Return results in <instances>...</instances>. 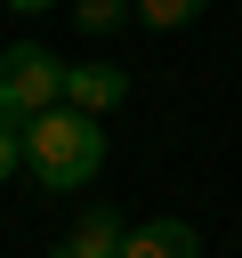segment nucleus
Here are the masks:
<instances>
[{
  "label": "nucleus",
  "mask_w": 242,
  "mask_h": 258,
  "mask_svg": "<svg viewBox=\"0 0 242 258\" xmlns=\"http://www.w3.org/2000/svg\"><path fill=\"white\" fill-rule=\"evenodd\" d=\"M121 258H202V234L186 218H137L121 234Z\"/></svg>",
  "instance_id": "nucleus-5"
},
{
  "label": "nucleus",
  "mask_w": 242,
  "mask_h": 258,
  "mask_svg": "<svg viewBox=\"0 0 242 258\" xmlns=\"http://www.w3.org/2000/svg\"><path fill=\"white\" fill-rule=\"evenodd\" d=\"M121 234H129V218H121L113 202H81L73 234H65L48 258H121Z\"/></svg>",
  "instance_id": "nucleus-3"
},
{
  "label": "nucleus",
  "mask_w": 242,
  "mask_h": 258,
  "mask_svg": "<svg viewBox=\"0 0 242 258\" xmlns=\"http://www.w3.org/2000/svg\"><path fill=\"white\" fill-rule=\"evenodd\" d=\"M0 8H8V16H48L56 0H0Z\"/></svg>",
  "instance_id": "nucleus-9"
},
{
  "label": "nucleus",
  "mask_w": 242,
  "mask_h": 258,
  "mask_svg": "<svg viewBox=\"0 0 242 258\" xmlns=\"http://www.w3.org/2000/svg\"><path fill=\"white\" fill-rule=\"evenodd\" d=\"M24 169V129H0V185Z\"/></svg>",
  "instance_id": "nucleus-8"
},
{
  "label": "nucleus",
  "mask_w": 242,
  "mask_h": 258,
  "mask_svg": "<svg viewBox=\"0 0 242 258\" xmlns=\"http://www.w3.org/2000/svg\"><path fill=\"white\" fill-rule=\"evenodd\" d=\"M202 8H210V0H129V16H137L145 32H186Z\"/></svg>",
  "instance_id": "nucleus-6"
},
{
  "label": "nucleus",
  "mask_w": 242,
  "mask_h": 258,
  "mask_svg": "<svg viewBox=\"0 0 242 258\" xmlns=\"http://www.w3.org/2000/svg\"><path fill=\"white\" fill-rule=\"evenodd\" d=\"M97 169H105V129H97V113L48 105V113L24 121V177H32L40 194H81Z\"/></svg>",
  "instance_id": "nucleus-1"
},
{
  "label": "nucleus",
  "mask_w": 242,
  "mask_h": 258,
  "mask_svg": "<svg viewBox=\"0 0 242 258\" xmlns=\"http://www.w3.org/2000/svg\"><path fill=\"white\" fill-rule=\"evenodd\" d=\"M73 24H81L89 40H105V32H121V24H137V16H129V0H73Z\"/></svg>",
  "instance_id": "nucleus-7"
},
{
  "label": "nucleus",
  "mask_w": 242,
  "mask_h": 258,
  "mask_svg": "<svg viewBox=\"0 0 242 258\" xmlns=\"http://www.w3.org/2000/svg\"><path fill=\"white\" fill-rule=\"evenodd\" d=\"M65 105V64L40 48V40H16L0 48V129H24L32 113Z\"/></svg>",
  "instance_id": "nucleus-2"
},
{
  "label": "nucleus",
  "mask_w": 242,
  "mask_h": 258,
  "mask_svg": "<svg viewBox=\"0 0 242 258\" xmlns=\"http://www.w3.org/2000/svg\"><path fill=\"white\" fill-rule=\"evenodd\" d=\"M121 97H129V73H121V64H105V56L65 64V105H73V113H97V121H105Z\"/></svg>",
  "instance_id": "nucleus-4"
}]
</instances>
